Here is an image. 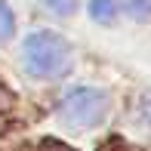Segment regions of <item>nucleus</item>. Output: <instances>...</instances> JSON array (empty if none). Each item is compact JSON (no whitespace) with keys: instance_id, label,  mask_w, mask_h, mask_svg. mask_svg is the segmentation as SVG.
<instances>
[{"instance_id":"f257e3e1","label":"nucleus","mask_w":151,"mask_h":151,"mask_svg":"<svg viewBox=\"0 0 151 151\" xmlns=\"http://www.w3.org/2000/svg\"><path fill=\"white\" fill-rule=\"evenodd\" d=\"M25 65L34 77H65L71 71V46L56 31H34L25 40Z\"/></svg>"},{"instance_id":"f03ea898","label":"nucleus","mask_w":151,"mask_h":151,"mask_svg":"<svg viewBox=\"0 0 151 151\" xmlns=\"http://www.w3.org/2000/svg\"><path fill=\"white\" fill-rule=\"evenodd\" d=\"M108 114V93L96 90V86H74L65 93L59 108V117L74 129H90L102 123Z\"/></svg>"},{"instance_id":"7ed1b4c3","label":"nucleus","mask_w":151,"mask_h":151,"mask_svg":"<svg viewBox=\"0 0 151 151\" xmlns=\"http://www.w3.org/2000/svg\"><path fill=\"white\" fill-rule=\"evenodd\" d=\"M90 16L96 22L108 25V22H114V16H117V3H114V0H90Z\"/></svg>"},{"instance_id":"20e7f679","label":"nucleus","mask_w":151,"mask_h":151,"mask_svg":"<svg viewBox=\"0 0 151 151\" xmlns=\"http://www.w3.org/2000/svg\"><path fill=\"white\" fill-rule=\"evenodd\" d=\"M12 31H16V16H12V9L0 0V43H6V40L12 37Z\"/></svg>"},{"instance_id":"39448f33","label":"nucleus","mask_w":151,"mask_h":151,"mask_svg":"<svg viewBox=\"0 0 151 151\" xmlns=\"http://www.w3.org/2000/svg\"><path fill=\"white\" fill-rule=\"evenodd\" d=\"M123 9L133 19H148L151 16V0H123Z\"/></svg>"},{"instance_id":"423d86ee","label":"nucleus","mask_w":151,"mask_h":151,"mask_svg":"<svg viewBox=\"0 0 151 151\" xmlns=\"http://www.w3.org/2000/svg\"><path fill=\"white\" fill-rule=\"evenodd\" d=\"M46 9H52L56 16H71L74 9H77V0H43Z\"/></svg>"},{"instance_id":"0eeeda50","label":"nucleus","mask_w":151,"mask_h":151,"mask_svg":"<svg viewBox=\"0 0 151 151\" xmlns=\"http://www.w3.org/2000/svg\"><path fill=\"white\" fill-rule=\"evenodd\" d=\"M43 151H71V148L62 145V142H43Z\"/></svg>"}]
</instances>
